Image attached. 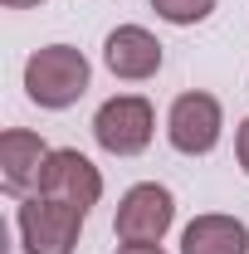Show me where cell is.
I'll list each match as a JSON object with an SVG mask.
<instances>
[{"label": "cell", "instance_id": "1", "mask_svg": "<svg viewBox=\"0 0 249 254\" xmlns=\"http://www.w3.org/2000/svg\"><path fill=\"white\" fill-rule=\"evenodd\" d=\"M88 78H93V68L83 59V49H73V44H44L25 64V93H30V103L54 108V113L73 108L88 93Z\"/></svg>", "mask_w": 249, "mask_h": 254}, {"label": "cell", "instance_id": "2", "mask_svg": "<svg viewBox=\"0 0 249 254\" xmlns=\"http://www.w3.org/2000/svg\"><path fill=\"white\" fill-rule=\"evenodd\" d=\"M83 210L63 205V200H49V195H30L20 205V245L25 254H73L78 250V235H83Z\"/></svg>", "mask_w": 249, "mask_h": 254}, {"label": "cell", "instance_id": "3", "mask_svg": "<svg viewBox=\"0 0 249 254\" xmlns=\"http://www.w3.org/2000/svg\"><path fill=\"white\" fill-rule=\"evenodd\" d=\"M152 132H156V113H152V103L137 98V93H118L93 113V137H98V147L113 152V157L147 152Z\"/></svg>", "mask_w": 249, "mask_h": 254}, {"label": "cell", "instance_id": "4", "mask_svg": "<svg viewBox=\"0 0 249 254\" xmlns=\"http://www.w3.org/2000/svg\"><path fill=\"white\" fill-rule=\"evenodd\" d=\"M176 220V200H171V190L156 186V181H142V186H132L118 200V240L123 245H161V235L171 230Z\"/></svg>", "mask_w": 249, "mask_h": 254}, {"label": "cell", "instance_id": "5", "mask_svg": "<svg viewBox=\"0 0 249 254\" xmlns=\"http://www.w3.org/2000/svg\"><path fill=\"white\" fill-rule=\"evenodd\" d=\"M220 127H225L220 98L200 93V88L181 93L176 103H171V113H166V137H171V147L186 152V157H205V152H215Z\"/></svg>", "mask_w": 249, "mask_h": 254}, {"label": "cell", "instance_id": "6", "mask_svg": "<svg viewBox=\"0 0 249 254\" xmlns=\"http://www.w3.org/2000/svg\"><path fill=\"white\" fill-rule=\"evenodd\" d=\"M39 195H49V200H63V205H73V210H93L98 195H103V176H98V166L83 152H73V147H59L49 166H44V181H39Z\"/></svg>", "mask_w": 249, "mask_h": 254}, {"label": "cell", "instance_id": "7", "mask_svg": "<svg viewBox=\"0 0 249 254\" xmlns=\"http://www.w3.org/2000/svg\"><path fill=\"white\" fill-rule=\"evenodd\" d=\"M103 64L113 68V78L142 83L161 68V39L152 30H142V25H118L103 39Z\"/></svg>", "mask_w": 249, "mask_h": 254}, {"label": "cell", "instance_id": "8", "mask_svg": "<svg viewBox=\"0 0 249 254\" xmlns=\"http://www.w3.org/2000/svg\"><path fill=\"white\" fill-rule=\"evenodd\" d=\"M49 157H54V152L44 147V137H34L25 127H10V132L0 137V181H5V190H15V195L39 190Z\"/></svg>", "mask_w": 249, "mask_h": 254}, {"label": "cell", "instance_id": "9", "mask_svg": "<svg viewBox=\"0 0 249 254\" xmlns=\"http://www.w3.org/2000/svg\"><path fill=\"white\" fill-rule=\"evenodd\" d=\"M181 254H249V225L240 215H195L181 230Z\"/></svg>", "mask_w": 249, "mask_h": 254}, {"label": "cell", "instance_id": "10", "mask_svg": "<svg viewBox=\"0 0 249 254\" xmlns=\"http://www.w3.org/2000/svg\"><path fill=\"white\" fill-rule=\"evenodd\" d=\"M152 10L166 25H200V20H210L215 0H152Z\"/></svg>", "mask_w": 249, "mask_h": 254}, {"label": "cell", "instance_id": "11", "mask_svg": "<svg viewBox=\"0 0 249 254\" xmlns=\"http://www.w3.org/2000/svg\"><path fill=\"white\" fill-rule=\"evenodd\" d=\"M235 157H240V166H245V176H249V118L240 123V132H235Z\"/></svg>", "mask_w": 249, "mask_h": 254}, {"label": "cell", "instance_id": "12", "mask_svg": "<svg viewBox=\"0 0 249 254\" xmlns=\"http://www.w3.org/2000/svg\"><path fill=\"white\" fill-rule=\"evenodd\" d=\"M118 254H166V250H161V245H123Z\"/></svg>", "mask_w": 249, "mask_h": 254}, {"label": "cell", "instance_id": "13", "mask_svg": "<svg viewBox=\"0 0 249 254\" xmlns=\"http://www.w3.org/2000/svg\"><path fill=\"white\" fill-rule=\"evenodd\" d=\"M0 5H10V10H30V5H39V0H0Z\"/></svg>", "mask_w": 249, "mask_h": 254}]
</instances>
